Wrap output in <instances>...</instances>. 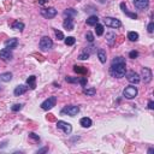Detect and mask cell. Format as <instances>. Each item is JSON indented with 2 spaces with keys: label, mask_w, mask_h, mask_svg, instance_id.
<instances>
[{
  "label": "cell",
  "mask_w": 154,
  "mask_h": 154,
  "mask_svg": "<svg viewBox=\"0 0 154 154\" xmlns=\"http://www.w3.org/2000/svg\"><path fill=\"white\" fill-rule=\"evenodd\" d=\"M27 86H28V88L31 89V90H34L36 88V76H34V75L29 76L27 78Z\"/></svg>",
  "instance_id": "obj_19"
},
{
  "label": "cell",
  "mask_w": 154,
  "mask_h": 154,
  "mask_svg": "<svg viewBox=\"0 0 154 154\" xmlns=\"http://www.w3.org/2000/svg\"><path fill=\"white\" fill-rule=\"evenodd\" d=\"M98 58L100 60L101 64H105L107 60V55H106V51L102 50V48H99L98 50Z\"/></svg>",
  "instance_id": "obj_20"
},
{
  "label": "cell",
  "mask_w": 154,
  "mask_h": 154,
  "mask_svg": "<svg viewBox=\"0 0 154 154\" xmlns=\"http://www.w3.org/2000/svg\"><path fill=\"white\" fill-rule=\"evenodd\" d=\"M57 128L63 130V133L65 135H70L72 131V125L68 122H64V120H58L57 122Z\"/></svg>",
  "instance_id": "obj_6"
},
{
  "label": "cell",
  "mask_w": 154,
  "mask_h": 154,
  "mask_svg": "<svg viewBox=\"0 0 154 154\" xmlns=\"http://www.w3.org/2000/svg\"><path fill=\"white\" fill-rule=\"evenodd\" d=\"M98 23H99V17H98V16H95V15L89 16V18L87 19V24H88V26H90V27H95Z\"/></svg>",
  "instance_id": "obj_21"
},
{
  "label": "cell",
  "mask_w": 154,
  "mask_h": 154,
  "mask_svg": "<svg viewBox=\"0 0 154 154\" xmlns=\"http://www.w3.org/2000/svg\"><path fill=\"white\" fill-rule=\"evenodd\" d=\"M79 124L82 125L83 128H90L92 124H93V122L90 118H88V117H83V118H81L79 120Z\"/></svg>",
  "instance_id": "obj_22"
},
{
  "label": "cell",
  "mask_w": 154,
  "mask_h": 154,
  "mask_svg": "<svg viewBox=\"0 0 154 154\" xmlns=\"http://www.w3.org/2000/svg\"><path fill=\"white\" fill-rule=\"evenodd\" d=\"M46 152H48V147H44V148H41V149L36 151V153H37V154H41V153H46Z\"/></svg>",
  "instance_id": "obj_37"
},
{
  "label": "cell",
  "mask_w": 154,
  "mask_h": 154,
  "mask_svg": "<svg viewBox=\"0 0 154 154\" xmlns=\"http://www.w3.org/2000/svg\"><path fill=\"white\" fill-rule=\"evenodd\" d=\"M86 39H87V41H88V42H90V44H93V42H94V35H93L92 31H87V34H86Z\"/></svg>",
  "instance_id": "obj_34"
},
{
  "label": "cell",
  "mask_w": 154,
  "mask_h": 154,
  "mask_svg": "<svg viewBox=\"0 0 154 154\" xmlns=\"http://www.w3.org/2000/svg\"><path fill=\"white\" fill-rule=\"evenodd\" d=\"M120 9H122V11H123V13H125L128 17H130L131 19H136V18H137V13L129 11L128 7H126V5H125V3H120Z\"/></svg>",
  "instance_id": "obj_15"
},
{
  "label": "cell",
  "mask_w": 154,
  "mask_h": 154,
  "mask_svg": "<svg viewBox=\"0 0 154 154\" xmlns=\"http://www.w3.org/2000/svg\"><path fill=\"white\" fill-rule=\"evenodd\" d=\"M116 37H117V35H116L115 31H108V33L106 34V41H107V44L110 46H113V45H115V42H116Z\"/></svg>",
  "instance_id": "obj_18"
},
{
  "label": "cell",
  "mask_w": 154,
  "mask_h": 154,
  "mask_svg": "<svg viewBox=\"0 0 154 154\" xmlns=\"http://www.w3.org/2000/svg\"><path fill=\"white\" fill-rule=\"evenodd\" d=\"M63 15H64V17H72L74 18L75 16H77V11L75 9H66Z\"/></svg>",
  "instance_id": "obj_24"
},
{
  "label": "cell",
  "mask_w": 154,
  "mask_h": 154,
  "mask_svg": "<svg viewBox=\"0 0 154 154\" xmlns=\"http://www.w3.org/2000/svg\"><path fill=\"white\" fill-rule=\"evenodd\" d=\"M137 57H139V52L137 51H130V53H129V58L131 59H136Z\"/></svg>",
  "instance_id": "obj_35"
},
{
  "label": "cell",
  "mask_w": 154,
  "mask_h": 154,
  "mask_svg": "<svg viewBox=\"0 0 154 154\" xmlns=\"http://www.w3.org/2000/svg\"><path fill=\"white\" fill-rule=\"evenodd\" d=\"M104 23L106 24L107 27L113 28V29L122 27V22L119 19H117V18H113V17H105L104 18Z\"/></svg>",
  "instance_id": "obj_7"
},
{
  "label": "cell",
  "mask_w": 154,
  "mask_h": 154,
  "mask_svg": "<svg viewBox=\"0 0 154 154\" xmlns=\"http://www.w3.org/2000/svg\"><path fill=\"white\" fill-rule=\"evenodd\" d=\"M18 46V40L16 37H12V39H9L5 41V47L9 48V50H13V48H16Z\"/></svg>",
  "instance_id": "obj_17"
},
{
  "label": "cell",
  "mask_w": 154,
  "mask_h": 154,
  "mask_svg": "<svg viewBox=\"0 0 154 154\" xmlns=\"http://www.w3.org/2000/svg\"><path fill=\"white\" fill-rule=\"evenodd\" d=\"M64 42H65L66 46H74L76 42V39L74 36H68V37L64 39Z\"/></svg>",
  "instance_id": "obj_29"
},
{
  "label": "cell",
  "mask_w": 154,
  "mask_h": 154,
  "mask_svg": "<svg viewBox=\"0 0 154 154\" xmlns=\"http://www.w3.org/2000/svg\"><path fill=\"white\" fill-rule=\"evenodd\" d=\"M153 152H154V148H149V149H148V154H152Z\"/></svg>",
  "instance_id": "obj_40"
},
{
  "label": "cell",
  "mask_w": 154,
  "mask_h": 154,
  "mask_svg": "<svg viewBox=\"0 0 154 154\" xmlns=\"http://www.w3.org/2000/svg\"><path fill=\"white\" fill-rule=\"evenodd\" d=\"M134 5H135L136 9L144 10L149 6V0H134Z\"/></svg>",
  "instance_id": "obj_13"
},
{
  "label": "cell",
  "mask_w": 154,
  "mask_h": 154,
  "mask_svg": "<svg viewBox=\"0 0 154 154\" xmlns=\"http://www.w3.org/2000/svg\"><path fill=\"white\" fill-rule=\"evenodd\" d=\"M141 77H142V81L144 83H149L152 78H153V74H152V70L149 68H142V71H141Z\"/></svg>",
  "instance_id": "obj_11"
},
{
  "label": "cell",
  "mask_w": 154,
  "mask_h": 154,
  "mask_svg": "<svg viewBox=\"0 0 154 154\" xmlns=\"http://www.w3.org/2000/svg\"><path fill=\"white\" fill-rule=\"evenodd\" d=\"M23 106H24L23 104H15L13 106H11V110H12L13 112H19V111L23 108Z\"/></svg>",
  "instance_id": "obj_31"
},
{
  "label": "cell",
  "mask_w": 154,
  "mask_h": 154,
  "mask_svg": "<svg viewBox=\"0 0 154 154\" xmlns=\"http://www.w3.org/2000/svg\"><path fill=\"white\" fill-rule=\"evenodd\" d=\"M28 86H24V84H19V86H17L15 88V90H13V94L16 95V96H21V95H23L24 93H27V90H28Z\"/></svg>",
  "instance_id": "obj_16"
},
{
  "label": "cell",
  "mask_w": 154,
  "mask_h": 154,
  "mask_svg": "<svg viewBox=\"0 0 154 154\" xmlns=\"http://www.w3.org/2000/svg\"><path fill=\"white\" fill-rule=\"evenodd\" d=\"M65 81L68 83H79L82 87L87 86V77H71V76H66Z\"/></svg>",
  "instance_id": "obj_9"
},
{
  "label": "cell",
  "mask_w": 154,
  "mask_h": 154,
  "mask_svg": "<svg viewBox=\"0 0 154 154\" xmlns=\"http://www.w3.org/2000/svg\"><path fill=\"white\" fill-rule=\"evenodd\" d=\"M13 58V54L11 52V50H9V48H3L1 51H0V59L4 60V61H10L12 60Z\"/></svg>",
  "instance_id": "obj_12"
},
{
  "label": "cell",
  "mask_w": 154,
  "mask_h": 154,
  "mask_svg": "<svg viewBox=\"0 0 154 154\" xmlns=\"http://www.w3.org/2000/svg\"><path fill=\"white\" fill-rule=\"evenodd\" d=\"M11 79H12L11 72H4V74L0 75V81H3V82H10Z\"/></svg>",
  "instance_id": "obj_25"
},
{
  "label": "cell",
  "mask_w": 154,
  "mask_h": 154,
  "mask_svg": "<svg viewBox=\"0 0 154 154\" xmlns=\"http://www.w3.org/2000/svg\"><path fill=\"white\" fill-rule=\"evenodd\" d=\"M125 76H126V79L131 84H137V83H140V81H141V76L137 74V72H135V71H129V72H126Z\"/></svg>",
  "instance_id": "obj_8"
},
{
  "label": "cell",
  "mask_w": 154,
  "mask_h": 154,
  "mask_svg": "<svg viewBox=\"0 0 154 154\" xmlns=\"http://www.w3.org/2000/svg\"><path fill=\"white\" fill-rule=\"evenodd\" d=\"M54 34H55V37L58 39L59 41H61V40H64V39H65V36H64V34L61 33L60 30H58V29H55V30H54Z\"/></svg>",
  "instance_id": "obj_32"
},
{
  "label": "cell",
  "mask_w": 154,
  "mask_h": 154,
  "mask_svg": "<svg viewBox=\"0 0 154 154\" xmlns=\"http://www.w3.org/2000/svg\"><path fill=\"white\" fill-rule=\"evenodd\" d=\"M95 33H96V35L98 36H101L102 34H104V26L102 24H96L95 26Z\"/></svg>",
  "instance_id": "obj_30"
},
{
  "label": "cell",
  "mask_w": 154,
  "mask_h": 154,
  "mask_svg": "<svg viewBox=\"0 0 154 154\" xmlns=\"http://www.w3.org/2000/svg\"><path fill=\"white\" fill-rule=\"evenodd\" d=\"M74 71L76 72V74H78V75H86L87 72H88V70L86 68H83V66H77V65L74 66Z\"/></svg>",
  "instance_id": "obj_27"
},
{
  "label": "cell",
  "mask_w": 154,
  "mask_h": 154,
  "mask_svg": "<svg viewBox=\"0 0 154 154\" xmlns=\"http://www.w3.org/2000/svg\"><path fill=\"white\" fill-rule=\"evenodd\" d=\"M47 1H50V0H39V4L40 5H45Z\"/></svg>",
  "instance_id": "obj_39"
},
{
  "label": "cell",
  "mask_w": 154,
  "mask_h": 154,
  "mask_svg": "<svg viewBox=\"0 0 154 154\" xmlns=\"http://www.w3.org/2000/svg\"><path fill=\"white\" fill-rule=\"evenodd\" d=\"M147 30H148V33H149V34H152L153 31H154V22H153V21H152V22H149L148 27H147Z\"/></svg>",
  "instance_id": "obj_36"
},
{
  "label": "cell",
  "mask_w": 154,
  "mask_h": 154,
  "mask_svg": "<svg viewBox=\"0 0 154 154\" xmlns=\"http://www.w3.org/2000/svg\"><path fill=\"white\" fill-rule=\"evenodd\" d=\"M126 74V63L123 57H116L112 60L110 68V75L115 78H122Z\"/></svg>",
  "instance_id": "obj_1"
},
{
  "label": "cell",
  "mask_w": 154,
  "mask_h": 154,
  "mask_svg": "<svg viewBox=\"0 0 154 154\" xmlns=\"http://www.w3.org/2000/svg\"><path fill=\"white\" fill-rule=\"evenodd\" d=\"M24 23L23 22H19V21H15L13 23H12V29H15V30H18V31H23L24 30Z\"/></svg>",
  "instance_id": "obj_23"
},
{
  "label": "cell",
  "mask_w": 154,
  "mask_h": 154,
  "mask_svg": "<svg viewBox=\"0 0 154 154\" xmlns=\"http://www.w3.org/2000/svg\"><path fill=\"white\" fill-rule=\"evenodd\" d=\"M128 39L130 40L131 42H136L137 40H139V34H137L136 31H129V33H128Z\"/></svg>",
  "instance_id": "obj_26"
},
{
  "label": "cell",
  "mask_w": 154,
  "mask_h": 154,
  "mask_svg": "<svg viewBox=\"0 0 154 154\" xmlns=\"http://www.w3.org/2000/svg\"><path fill=\"white\" fill-rule=\"evenodd\" d=\"M83 94H86L88 96H94L96 94V89L95 88H84L83 89Z\"/></svg>",
  "instance_id": "obj_28"
},
{
  "label": "cell",
  "mask_w": 154,
  "mask_h": 154,
  "mask_svg": "<svg viewBox=\"0 0 154 154\" xmlns=\"http://www.w3.org/2000/svg\"><path fill=\"white\" fill-rule=\"evenodd\" d=\"M137 94H139V90H137V87H135L134 84L128 86L123 90V96L125 99H129V100L135 99L137 96Z\"/></svg>",
  "instance_id": "obj_2"
},
{
  "label": "cell",
  "mask_w": 154,
  "mask_h": 154,
  "mask_svg": "<svg viewBox=\"0 0 154 154\" xmlns=\"http://www.w3.org/2000/svg\"><path fill=\"white\" fill-rule=\"evenodd\" d=\"M29 139H31V140H34L35 142H40L41 141V139H40V136L39 135H36L35 133H29Z\"/></svg>",
  "instance_id": "obj_33"
},
{
  "label": "cell",
  "mask_w": 154,
  "mask_h": 154,
  "mask_svg": "<svg viewBox=\"0 0 154 154\" xmlns=\"http://www.w3.org/2000/svg\"><path fill=\"white\" fill-rule=\"evenodd\" d=\"M78 112H79V107L76 106V105H69V106H65L60 111L61 115H68L70 117H75Z\"/></svg>",
  "instance_id": "obj_4"
},
{
  "label": "cell",
  "mask_w": 154,
  "mask_h": 154,
  "mask_svg": "<svg viewBox=\"0 0 154 154\" xmlns=\"http://www.w3.org/2000/svg\"><path fill=\"white\" fill-rule=\"evenodd\" d=\"M148 108L149 110H154V102L152 100H149V102H148Z\"/></svg>",
  "instance_id": "obj_38"
},
{
  "label": "cell",
  "mask_w": 154,
  "mask_h": 154,
  "mask_svg": "<svg viewBox=\"0 0 154 154\" xmlns=\"http://www.w3.org/2000/svg\"><path fill=\"white\" fill-rule=\"evenodd\" d=\"M41 16L45 17L46 19H52L57 16V10L54 7H47V9L41 10Z\"/></svg>",
  "instance_id": "obj_10"
},
{
  "label": "cell",
  "mask_w": 154,
  "mask_h": 154,
  "mask_svg": "<svg viewBox=\"0 0 154 154\" xmlns=\"http://www.w3.org/2000/svg\"><path fill=\"white\" fill-rule=\"evenodd\" d=\"M63 27L66 30H74V27H75L74 18L72 17H65V19H64V22H63Z\"/></svg>",
  "instance_id": "obj_14"
},
{
  "label": "cell",
  "mask_w": 154,
  "mask_h": 154,
  "mask_svg": "<svg viewBox=\"0 0 154 154\" xmlns=\"http://www.w3.org/2000/svg\"><path fill=\"white\" fill-rule=\"evenodd\" d=\"M55 104H57V96H50V98L46 99L44 102H41L40 106L45 111H50L55 106Z\"/></svg>",
  "instance_id": "obj_5"
},
{
  "label": "cell",
  "mask_w": 154,
  "mask_h": 154,
  "mask_svg": "<svg viewBox=\"0 0 154 154\" xmlns=\"http://www.w3.org/2000/svg\"><path fill=\"white\" fill-rule=\"evenodd\" d=\"M39 47H40V50H41L42 52H48L53 47V41L51 40V37L44 36L41 40H40Z\"/></svg>",
  "instance_id": "obj_3"
}]
</instances>
